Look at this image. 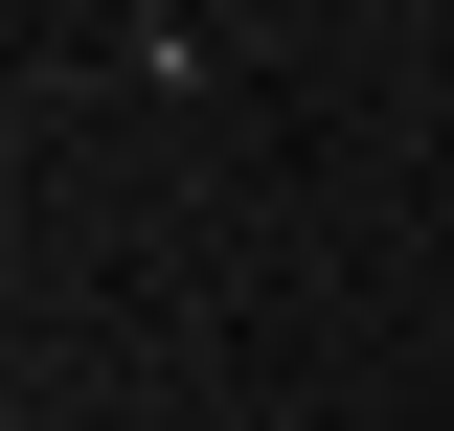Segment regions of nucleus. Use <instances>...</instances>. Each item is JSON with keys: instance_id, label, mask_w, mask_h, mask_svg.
<instances>
[]
</instances>
